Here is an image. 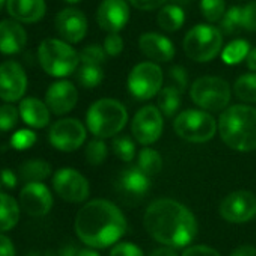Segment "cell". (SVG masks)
Segmentation results:
<instances>
[{"instance_id":"obj_1","label":"cell","mask_w":256,"mask_h":256,"mask_svg":"<svg viewBox=\"0 0 256 256\" xmlns=\"http://www.w3.org/2000/svg\"><path fill=\"white\" fill-rule=\"evenodd\" d=\"M145 229L163 246L181 248L188 246L198 232L194 216L180 202L158 199L145 212Z\"/></svg>"},{"instance_id":"obj_2","label":"cell","mask_w":256,"mask_h":256,"mask_svg":"<svg viewBox=\"0 0 256 256\" xmlns=\"http://www.w3.org/2000/svg\"><path fill=\"white\" fill-rule=\"evenodd\" d=\"M125 232V216L114 204L104 199L88 202L76 217L77 236L94 248H106L118 242Z\"/></svg>"},{"instance_id":"obj_3","label":"cell","mask_w":256,"mask_h":256,"mask_svg":"<svg viewBox=\"0 0 256 256\" xmlns=\"http://www.w3.org/2000/svg\"><path fill=\"white\" fill-rule=\"evenodd\" d=\"M222 140L234 151L252 152L256 150V108L244 104L224 108L218 120Z\"/></svg>"},{"instance_id":"obj_4","label":"cell","mask_w":256,"mask_h":256,"mask_svg":"<svg viewBox=\"0 0 256 256\" xmlns=\"http://www.w3.org/2000/svg\"><path fill=\"white\" fill-rule=\"evenodd\" d=\"M128 122L126 108L122 102L102 98L94 102L86 114V124L89 132L98 139H108L119 134Z\"/></svg>"},{"instance_id":"obj_5","label":"cell","mask_w":256,"mask_h":256,"mask_svg":"<svg viewBox=\"0 0 256 256\" xmlns=\"http://www.w3.org/2000/svg\"><path fill=\"white\" fill-rule=\"evenodd\" d=\"M38 59L42 70L52 77H68L77 71L80 54L66 41L46 40L38 48Z\"/></svg>"},{"instance_id":"obj_6","label":"cell","mask_w":256,"mask_h":256,"mask_svg":"<svg viewBox=\"0 0 256 256\" xmlns=\"http://www.w3.org/2000/svg\"><path fill=\"white\" fill-rule=\"evenodd\" d=\"M222 32L210 24L194 26L184 38L186 54L199 64L210 62L222 53Z\"/></svg>"},{"instance_id":"obj_7","label":"cell","mask_w":256,"mask_h":256,"mask_svg":"<svg viewBox=\"0 0 256 256\" xmlns=\"http://www.w3.org/2000/svg\"><path fill=\"white\" fill-rule=\"evenodd\" d=\"M175 133L190 144L210 142L217 133L216 119L202 110H186L174 122Z\"/></svg>"},{"instance_id":"obj_8","label":"cell","mask_w":256,"mask_h":256,"mask_svg":"<svg viewBox=\"0 0 256 256\" xmlns=\"http://www.w3.org/2000/svg\"><path fill=\"white\" fill-rule=\"evenodd\" d=\"M192 101L210 112H222L228 108L230 101V88L220 77H200L190 89Z\"/></svg>"},{"instance_id":"obj_9","label":"cell","mask_w":256,"mask_h":256,"mask_svg":"<svg viewBox=\"0 0 256 256\" xmlns=\"http://www.w3.org/2000/svg\"><path fill=\"white\" fill-rule=\"evenodd\" d=\"M163 71L154 62L136 65L128 76V89L139 101H146L158 95L163 86Z\"/></svg>"},{"instance_id":"obj_10","label":"cell","mask_w":256,"mask_h":256,"mask_svg":"<svg viewBox=\"0 0 256 256\" xmlns=\"http://www.w3.org/2000/svg\"><path fill=\"white\" fill-rule=\"evenodd\" d=\"M163 128V113L156 106H146L140 108L132 122V132L134 139L145 146L156 144L162 138Z\"/></svg>"},{"instance_id":"obj_11","label":"cell","mask_w":256,"mask_h":256,"mask_svg":"<svg viewBox=\"0 0 256 256\" xmlns=\"http://www.w3.org/2000/svg\"><path fill=\"white\" fill-rule=\"evenodd\" d=\"M48 139L56 150L62 152H72L83 146L86 140V128L78 119H60L52 125Z\"/></svg>"},{"instance_id":"obj_12","label":"cell","mask_w":256,"mask_h":256,"mask_svg":"<svg viewBox=\"0 0 256 256\" xmlns=\"http://www.w3.org/2000/svg\"><path fill=\"white\" fill-rule=\"evenodd\" d=\"M53 187L59 198L70 204H82L89 198V182L76 169H60L53 178Z\"/></svg>"},{"instance_id":"obj_13","label":"cell","mask_w":256,"mask_h":256,"mask_svg":"<svg viewBox=\"0 0 256 256\" xmlns=\"http://www.w3.org/2000/svg\"><path fill=\"white\" fill-rule=\"evenodd\" d=\"M28 90V76L16 60L0 65V100L6 102L20 101Z\"/></svg>"},{"instance_id":"obj_14","label":"cell","mask_w":256,"mask_h":256,"mask_svg":"<svg viewBox=\"0 0 256 256\" xmlns=\"http://www.w3.org/2000/svg\"><path fill=\"white\" fill-rule=\"evenodd\" d=\"M220 214L226 222L246 223L256 216V198L250 192H234L220 205Z\"/></svg>"},{"instance_id":"obj_15","label":"cell","mask_w":256,"mask_h":256,"mask_svg":"<svg viewBox=\"0 0 256 256\" xmlns=\"http://www.w3.org/2000/svg\"><path fill=\"white\" fill-rule=\"evenodd\" d=\"M96 22L108 34L124 30L130 22V6L126 0H102L96 11Z\"/></svg>"},{"instance_id":"obj_16","label":"cell","mask_w":256,"mask_h":256,"mask_svg":"<svg viewBox=\"0 0 256 256\" xmlns=\"http://www.w3.org/2000/svg\"><path fill=\"white\" fill-rule=\"evenodd\" d=\"M20 205L32 217H44L53 208V194L42 182H28L20 193Z\"/></svg>"},{"instance_id":"obj_17","label":"cell","mask_w":256,"mask_h":256,"mask_svg":"<svg viewBox=\"0 0 256 256\" xmlns=\"http://www.w3.org/2000/svg\"><path fill=\"white\" fill-rule=\"evenodd\" d=\"M56 30L64 41L78 44L88 34L86 16L76 8H66L56 17Z\"/></svg>"},{"instance_id":"obj_18","label":"cell","mask_w":256,"mask_h":256,"mask_svg":"<svg viewBox=\"0 0 256 256\" xmlns=\"http://www.w3.org/2000/svg\"><path fill=\"white\" fill-rule=\"evenodd\" d=\"M77 101H78V90L71 82L66 80L53 83L46 95V102L48 108L58 116L70 113L77 106Z\"/></svg>"},{"instance_id":"obj_19","label":"cell","mask_w":256,"mask_h":256,"mask_svg":"<svg viewBox=\"0 0 256 256\" xmlns=\"http://www.w3.org/2000/svg\"><path fill=\"white\" fill-rule=\"evenodd\" d=\"M150 178L139 168H128L120 172L116 188L125 199H142L151 187Z\"/></svg>"},{"instance_id":"obj_20","label":"cell","mask_w":256,"mask_h":256,"mask_svg":"<svg viewBox=\"0 0 256 256\" xmlns=\"http://www.w3.org/2000/svg\"><path fill=\"white\" fill-rule=\"evenodd\" d=\"M139 47L142 53L152 62H170L175 58V46L170 40L163 35L150 32L144 34L139 40Z\"/></svg>"},{"instance_id":"obj_21","label":"cell","mask_w":256,"mask_h":256,"mask_svg":"<svg viewBox=\"0 0 256 256\" xmlns=\"http://www.w3.org/2000/svg\"><path fill=\"white\" fill-rule=\"evenodd\" d=\"M28 44V34L20 22L4 20L0 22V53L17 54Z\"/></svg>"},{"instance_id":"obj_22","label":"cell","mask_w":256,"mask_h":256,"mask_svg":"<svg viewBox=\"0 0 256 256\" xmlns=\"http://www.w3.org/2000/svg\"><path fill=\"white\" fill-rule=\"evenodd\" d=\"M10 16L20 23H38L44 18L47 5L46 0H6Z\"/></svg>"},{"instance_id":"obj_23","label":"cell","mask_w":256,"mask_h":256,"mask_svg":"<svg viewBox=\"0 0 256 256\" xmlns=\"http://www.w3.org/2000/svg\"><path fill=\"white\" fill-rule=\"evenodd\" d=\"M20 114L23 120L32 128H44L50 122V108L47 102L38 98H24L20 102Z\"/></svg>"},{"instance_id":"obj_24","label":"cell","mask_w":256,"mask_h":256,"mask_svg":"<svg viewBox=\"0 0 256 256\" xmlns=\"http://www.w3.org/2000/svg\"><path fill=\"white\" fill-rule=\"evenodd\" d=\"M20 205L18 202L5 193H0V232H8L18 224Z\"/></svg>"},{"instance_id":"obj_25","label":"cell","mask_w":256,"mask_h":256,"mask_svg":"<svg viewBox=\"0 0 256 256\" xmlns=\"http://www.w3.org/2000/svg\"><path fill=\"white\" fill-rule=\"evenodd\" d=\"M186 14L184 11L176 5H166L157 17V23L160 29L164 32H176L184 26Z\"/></svg>"},{"instance_id":"obj_26","label":"cell","mask_w":256,"mask_h":256,"mask_svg":"<svg viewBox=\"0 0 256 256\" xmlns=\"http://www.w3.org/2000/svg\"><path fill=\"white\" fill-rule=\"evenodd\" d=\"M52 175V166L44 160H30L20 168V178L24 182H42Z\"/></svg>"},{"instance_id":"obj_27","label":"cell","mask_w":256,"mask_h":256,"mask_svg":"<svg viewBox=\"0 0 256 256\" xmlns=\"http://www.w3.org/2000/svg\"><path fill=\"white\" fill-rule=\"evenodd\" d=\"M180 106H181V90L176 89L175 86L169 84L158 92V106L157 107L162 110V113L164 116H168V118L175 116Z\"/></svg>"},{"instance_id":"obj_28","label":"cell","mask_w":256,"mask_h":256,"mask_svg":"<svg viewBox=\"0 0 256 256\" xmlns=\"http://www.w3.org/2000/svg\"><path fill=\"white\" fill-rule=\"evenodd\" d=\"M250 44L244 40H235L230 44H228L224 47V50H222V60L226 65H238L241 64L247 54L250 53Z\"/></svg>"},{"instance_id":"obj_29","label":"cell","mask_w":256,"mask_h":256,"mask_svg":"<svg viewBox=\"0 0 256 256\" xmlns=\"http://www.w3.org/2000/svg\"><path fill=\"white\" fill-rule=\"evenodd\" d=\"M234 94L244 102H256V74H244L234 84Z\"/></svg>"},{"instance_id":"obj_30","label":"cell","mask_w":256,"mask_h":256,"mask_svg":"<svg viewBox=\"0 0 256 256\" xmlns=\"http://www.w3.org/2000/svg\"><path fill=\"white\" fill-rule=\"evenodd\" d=\"M138 168L144 170L148 176H154L162 172L163 169V158L162 156L152 148H144L139 154V164Z\"/></svg>"},{"instance_id":"obj_31","label":"cell","mask_w":256,"mask_h":256,"mask_svg":"<svg viewBox=\"0 0 256 256\" xmlns=\"http://www.w3.org/2000/svg\"><path fill=\"white\" fill-rule=\"evenodd\" d=\"M77 80L83 88L94 89L102 83L104 71L100 65H82L77 72Z\"/></svg>"},{"instance_id":"obj_32","label":"cell","mask_w":256,"mask_h":256,"mask_svg":"<svg viewBox=\"0 0 256 256\" xmlns=\"http://www.w3.org/2000/svg\"><path fill=\"white\" fill-rule=\"evenodd\" d=\"M200 11L206 22L216 23L223 18L226 12L224 0H200Z\"/></svg>"},{"instance_id":"obj_33","label":"cell","mask_w":256,"mask_h":256,"mask_svg":"<svg viewBox=\"0 0 256 256\" xmlns=\"http://www.w3.org/2000/svg\"><path fill=\"white\" fill-rule=\"evenodd\" d=\"M107 152H108V150H107V145L104 144V140L96 138L95 140L88 144L84 156H86V160H88L89 164L100 166V164H102L106 162Z\"/></svg>"},{"instance_id":"obj_34","label":"cell","mask_w":256,"mask_h":256,"mask_svg":"<svg viewBox=\"0 0 256 256\" xmlns=\"http://www.w3.org/2000/svg\"><path fill=\"white\" fill-rule=\"evenodd\" d=\"M113 152L114 156L122 160V162H126L130 163L134 160V156H136V146H134V142L126 138V136H120V138H116L113 140Z\"/></svg>"},{"instance_id":"obj_35","label":"cell","mask_w":256,"mask_h":256,"mask_svg":"<svg viewBox=\"0 0 256 256\" xmlns=\"http://www.w3.org/2000/svg\"><path fill=\"white\" fill-rule=\"evenodd\" d=\"M107 52L104 47L98 46V44H92L88 46L82 50L80 53V62L83 65H102L107 59Z\"/></svg>"},{"instance_id":"obj_36","label":"cell","mask_w":256,"mask_h":256,"mask_svg":"<svg viewBox=\"0 0 256 256\" xmlns=\"http://www.w3.org/2000/svg\"><path fill=\"white\" fill-rule=\"evenodd\" d=\"M222 28L229 35L242 30V8L234 6L229 11H226L224 16H223Z\"/></svg>"},{"instance_id":"obj_37","label":"cell","mask_w":256,"mask_h":256,"mask_svg":"<svg viewBox=\"0 0 256 256\" xmlns=\"http://www.w3.org/2000/svg\"><path fill=\"white\" fill-rule=\"evenodd\" d=\"M20 110L11 104L0 106V132H10L17 125L20 118Z\"/></svg>"},{"instance_id":"obj_38","label":"cell","mask_w":256,"mask_h":256,"mask_svg":"<svg viewBox=\"0 0 256 256\" xmlns=\"http://www.w3.org/2000/svg\"><path fill=\"white\" fill-rule=\"evenodd\" d=\"M36 144V134L32 130H20L12 134L11 146L17 151H26Z\"/></svg>"},{"instance_id":"obj_39","label":"cell","mask_w":256,"mask_h":256,"mask_svg":"<svg viewBox=\"0 0 256 256\" xmlns=\"http://www.w3.org/2000/svg\"><path fill=\"white\" fill-rule=\"evenodd\" d=\"M169 84L175 86L181 92H184L188 86V74L182 66H172L169 70Z\"/></svg>"},{"instance_id":"obj_40","label":"cell","mask_w":256,"mask_h":256,"mask_svg":"<svg viewBox=\"0 0 256 256\" xmlns=\"http://www.w3.org/2000/svg\"><path fill=\"white\" fill-rule=\"evenodd\" d=\"M242 29L247 32L256 30V4H248L242 8Z\"/></svg>"},{"instance_id":"obj_41","label":"cell","mask_w":256,"mask_h":256,"mask_svg":"<svg viewBox=\"0 0 256 256\" xmlns=\"http://www.w3.org/2000/svg\"><path fill=\"white\" fill-rule=\"evenodd\" d=\"M104 48L108 56H118L124 50V41L118 34H108V36L104 41Z\"/></svg>"},{"instance_id":"obj_42","label":"cell","mask_w":256,"mask_h":256,"mask_svg":"<svg viewBox=\"0 0 256 256\" xmlns=\"http://www.w3.org/2000/svg\"><path fill=\"white\" fill-rule=\"evenodd\" d=\"M110 256H145V254L138 246L132 242H122V244H118L110 252Z\"/></svg>"},{"instance_id":"obj_43","label":"cell","mask_w":256,"mask_h":256,"mask_svg":"<svg viewBox=\"0 0 256 256\" xmlns=\"http://www.w3.org/2000/svg\"><path fill=\"white\" fill-rule=\"evenodd\" d=\"M128 2L140 11H154L163 6L168 0H128Z\"/></svg>"},{"instance_id":"obj_44","label":"cell","mask_w":256,"mask_h":256,"mask_svg":"<svg viewBox=\"0 0 256 256\" xmlns=\"http://www.w3.org/2000/svg\"><path fill=\"white\" fill-rule=\"evenodd\" d=\"M182 256H222V254L208 246H192L186 248Z\"/></svg>"},{"instance_id":"obj_45","label":"cell","mask_w":256,"mask_h":256,"mask_svg":"<svg viewBox=\"0 0 256 256\" xmlns=\"http://www.w3.org/2000/svg\"><path fill=\"white\" fill-rule=\"evenodd\" d=\"M0 181H2V186L8 187V188H16L17 187V182H18V176L16 175L14 170L11 169H5L0 174Z\"/></svg>"},{"instance_id":"obj_46","label":"cell","mask_w":256,"mask_h":256,"mask_svg":"<svg viewBox=\"0 0 256 256\" xmlns=\"http://www.w3.org/2000/svg\"><path fill=\"white\" fill-rule=\"evenodd\" d=\"M0 256H16L14 242L4 234H0Z\"/></svg>"},{"instance_id":"obj_47","label":"cell","mask_w":256,"mask_h":256,"mask_svg":"<svg viewBox=\"0 0 256 256\" xmlns=\"http://www.w3.org/2000/svg\"><path fill=\"white\" fill-rule=\"evenodd\" d=\"M230 256H256V247L253 246H241L235 248Z\"/></svg>"},{"instance_id":"obj_48","label":"cell","mask_w":256,"mask_h":256,"mask_svg":"<svg viewBox=\"0 0 256 256\" xmlns=\"http://www.w3.org/2000/svg\"><path fill=\"white\" fill-rule=\"evenodd\" d=\"M150 256H178V254H176V252H175L174 247L166 246V247H162V248L154 250Z\"/></svg>"},{"instance_id":"obj_49","label":"cell","mask_w":256,"mask_h":256,"mask_svg":"<svg viewBox=\"0 0 256 256\" xmlns=\"http://www.w3.org/2000/svg\"><path fill=\"white\" fill-rule=\"evenodd\" d=\"M246 60H247V68L250 71L256 72V48H252L250 50V53L247 54Z\"/></svg>"},{"instance_id":"obj_50","label":"cell","mask_w":256,"mask_h":256,"mask_svg":"<svg viewBox=\"0 0 256 256\" xmlns=\"http://www.w3.org/2000/svg\"><path fill=\"white\" fill-rule=\"evenodd\" d=\"M77 252H78V250H77L74 246H68V247H65V248L60 250V256H76Z\"/></svg>"},{"instance_id":"obj_51","label":"cell","mask_w":256,"mask_h":256,"mask_svg":"<svg viewBox=\"0 0 256 256\" xmlns=\"http://www.w3.org/2000/svg\"><path fill=\"white\" fill-rule=\"evenodd\" d=\"M76 256H100V254L90 248H83V250H78Z\"/></svg>"},{"instance_id":"obj_52","label":"cell","mask_w":256,"mask_h":256,"mask_svg":"<svg viewBox=\"0 0 256 256\" xmlns=\"http://www.w3.org/2000/svg\"><path fill=\"white\" fill-rule=\"evenodd\" d=\"M66 4H71V5H76V4H80L82 0H65Z\"/></svg>"},{"instance_id":"obj_53","label":"cell","mask_w":256,"mask_h":256,"mask_svg":"<svg viewBox=\"0 0 256 256\" xmlns=\"http://www.w3.org/2000/svg\"><path fill=\"white\" fill-rule=\"evenodd\" d=\"M26 256H42L41 253H38V252H30V253H28Z\"/></svg>"},{"instance_id":"obj_54","label":"cell","mask_w":256,"mask_h":256,"mask_svg":"<svg viewBox=\"0 0 256 256\" xmlns=\"http://www.w3.org/2000/svg\"><path fill=\"white\" fill-rule=\"evenodd\" d=\"M5 5H6V0H0V10H2Z\"/></svg>"}]
</instances>
